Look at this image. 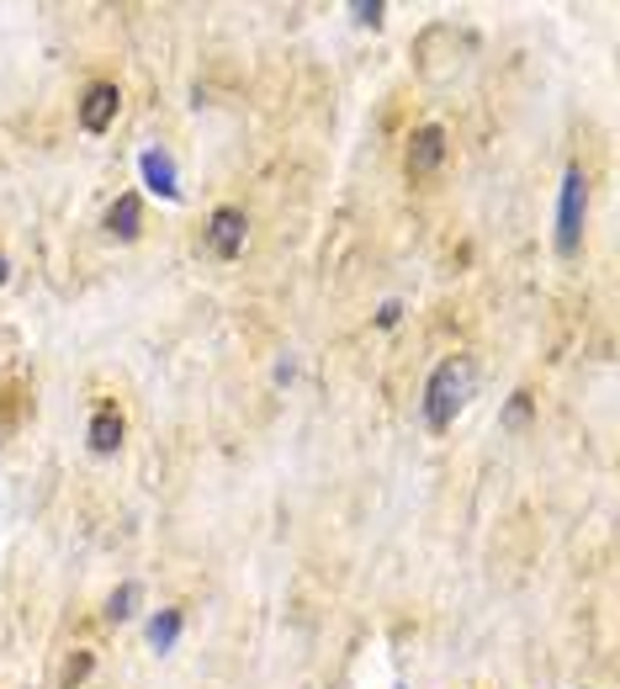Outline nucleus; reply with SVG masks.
Listing matches in <instances>:
<instances>
[{
    "instance_id": "6",
    "label": "nucleus",
    "mask_w": 620,
    "mask_h": 689,
    "mask_svg": "<svg viewBox=\"0 0 620 689\" xmlns=\"http://www.w3.org/2000/svg\"><path fill=\"white\" fill-rule=\"evenodd\" d=\"M139 229H143V202L133 196V191H122L118 202L106 207V234L112 239H139Z\"/></svg>"
},
{
    "instance_id": "15",
    "label": "nucleus",
    "mask_w": 620,
    "mask_h": 689,
    "mask_svg": "<svg viewBox=\"0 0 620 689\" xmlns=\"http://www.w3.org/2000/svg\"><path fill=\"white\" fill-rule=\"evenodd\" d=\"M6 271H11V265H6V255H0V282H6Z\"/></svg>"
},
{
    "instance_id": "13",
    "label": "nucleus",
    "mask_w": 620,
    "mask_h": 689,
    "mask_svg": "<svg viewBox=\"0 0 620 689\" xmlns=\"http://www.w3.org/2000/svg\"><path fill=\"white\" fill-rule=\"evenodd\" d=\"M350 11H356V22L377 27V22H382V11H387V6H382V0H372V6H350Z\"/></svg>"
},
{
    "instance_id": "8",
    "label": "nucleus",
    "mask_w": 620,
    "mask_h": 689,
    "mask_svg": "<svg viewBox=\"0 0 620 689\" xmlns=\"http://www.w3.org/2000/svg\"><path fill=\"white\" fill-rule=\"evenodd\" d=\"M143 165V181H149V186L160 191V196H175V165H170V154H160V149H149V154H143L139 160Z\"/></svg>"
},
{
    "instance_id": "1",
    "label": "nucleus",
    "mask_w": 620,
    "mask_h": 689,
    "mask_svg": "<svg viewBox=\"0 0 620 689\" xmlns=\"http://www.w3.org/2000/svg\"><path fill=\"white\" fill-rule=\"evenodd\" d=\"M472 398V361H440L425 382V425L429 429H451V419L461 414V404Z\"/></svg>"
},
{
    "instance_id": "12",
    "label": "nucleus",
    "mask_w": 620,
    "mask_h": 689,
    "mask_svg": "<svg viewBox=\"0 0 620 689\" xmlns=\"http://www.w3.org/2000/svg\"><path fill=\"white\" fill-rule=\"evenodd\" d=\"M91 668H95V658H91V652H74V663L64 668V689H74V685H80V679H85V673H91Z\"/></svg>"
},
{
    "instance_id": "9",
    "label": "nucleus",
    "mask_w": 620,
    "mask_h": 689,
    "mask_svg": "<svg viewBox=\"0 0 620 689\" xmlns=\"http://www.w3.org/2000/svg\"><path fill=\"white\" fill-rule=\"evenodd\" d=\"M181 626H186V616H181V610H160V616L149 620V642L160 647V652H170V647H175V637H181Z\"/></svg>"
},
{
    "instance_id": "10",
    "label": "nucleus",
    "mask_w": 620,
    "mask_h": 689,
    "mask_svg": "<svg viewBox=\"0 0 620 689\" xmlns=\"http://www.w3.org/2000/svg\"><path fill=\"white\" fill-rule=\"evenodd\" d=\"M139 595H143L139 584H122L118 595L106 599V620H128V616H133V610H139Z\"/></svg>"
},
{
    "instance_id": "4",
    "label": "nucleus",
    "mask_w": 620,
    "mask_h": 689,
    "mask_svg": "<svg viewBox=\"0 0 620 689\" xmlns=\"http://www.w3.org/2000/svg\"><path fill=\"white\" fill-rule=\"evenodd\" d=\"M244 213L238 207H217L213 217H207V244H213V255L217 261H234L238 250H244Z\"/></svg>"
},
{
    "instance_id": "5",
    "label": "nucleus",
    "mask_w": 620,
    "mask_h": 689,
    "mask_svg": "<svg viewBox=\"0 0 620 689\" xmlns=\"http://www.w3.org/2000/svg\"><path fill=\"white\" fill-rule=\"evenodd\" d=\"M118 107H122V91H118V85H106V80H101V85H91V91H85V101H80V128H85V133H106V128H112V118H118Z\"/></svg>"
},
{
    "instance_id": "7",
    "label": "nucleus",
    "mask_w": 620,
    "mask_h": 689,
    "mask_svg": "<svg viewBox=\"0 0 620 689\" xmlns=\"http://www.w3.org/2000/svg\"><path fill=\"white\" fill-rule=\"evenodd\" d=\"M122 446V414L118 408H101L91 419V452L95 456H112Z\"/></svg>"
},
{
    "instance_id": "14",
    "label": "nucleus",
    "mask_w": 620,
    "mask_h": 689,
    "mask_svg": "<svg viewBox=\"0 0 620 689\" xmlns=\"http://www.w3.org/2000/svg\"><path fill=\"white\" fill-rule=\"evenodd\" d=\"M398 318H404V308H398V303H382V313H377V324H382V330H393Z\"/></svg>"
},
{
    "instance_id": "2",
    "label": "nucleus",
    "mask_w": 620,
    "mask_h": 689,
    "mask_svg": "<svg viewBox=\"0 0 620 689\" xmlns=\"http://www.w3.org/2000/svg\"><path fill=\"white\" fill-rule=\"evenodd\" d=\"M583 213H589V181L572 165L562 175V202H557V255H572L583 239Z\"/></svg>"
},
{
    "instance_id": "3",
    "label": "nucleus",
    "mask_w": 620,
    "mask_h": 689,
    "mask_svg": "<svg viewBox=\"0 0 620 689\" xmlns=\"http://www.w3.org/2000/svg\"><path fill=\"white\" fill-rule=\"evenodd\" d=\"M440 160H446V128H435V122H425L414 139H408V175L419 181V175H435L440 170Z\"/></svg>"
},
{
    "instance_id": "11",
    "label": "nucleus",
    "mask_w": 620,
    "mask_h": 689,
    "mask_svg": "<svg viewBox=\"0 0 620 689\" xmlns=\"http://www.w3.org/2000/svg\"><path fill=\"white\" fill-rule=\"evenodd\" d=\"M525 419H530V393H515L509 408H504V425L515 429V425H525Z\"/></svg>"
}]
</instances>
